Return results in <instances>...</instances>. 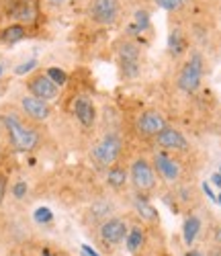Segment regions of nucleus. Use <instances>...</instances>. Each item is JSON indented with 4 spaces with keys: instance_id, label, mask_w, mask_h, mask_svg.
I'll use <instances>...</instances> for the list:
<instances>
[{
    "instance_id": "obj_1",
    "label": "nucleus",
    "mask_w": 221,
    "mask_h": 256,
    "mask_svg": "<svg viewBox=\"0 0 221 256\" xmlns=\"http://www.w3.org/2000/svg\"><path fill=\"white\" fill-rule=\"evenodd\" d=\"M2 123L8 132V140L14 150L18 152H29L39 144V134L35 127H31L23 117L14 111H8L2 115Z\"/></svg>"
},
{
    "instance_id": "obj_2",
    "label": "nucleus",
    "mask_w": 221,
    "mask_h": 256,
    "mask_svg": "<svg viewBox=\"0 0 221 256\" xmlns=\"http://www.w3.org/2000/svg\"><path fill=\"white\" fill-rule=\"evenodd\" d=\"M121 148H123V142L119 140V136L115 134H108L100 140V144L94 146L92 150V160L96 162V166H110L121 154Z\"/></svg>"
},
{
    "instance_id": "obj_3",
    "label": "nucleus",
    "mask_w": 221,
    "mask_h": 256,
    "mask_svg": "<svg viewBox=\"0 0 221 256\" xmlns=\"http://www.w3.org/2000/svg\"><path fill=\"white\" fill-rule=\"evenodd\" d=\"M201 78H203V58H201V54H192L178 76V88L190 94L198 88Z\"/></svg>"
},
{
    "instance_id": "obj_4",
    "label": "nucleus",
    "mask_w": 221,
    "mask_h": 256,
    "mask_svg": "<svg viewBox=\"0 0 221 256\" xmlns=\"http://www.w3.org/2000/svg\"><path fill=\"white\" fill-rule=\"evenodd\" d=\"M131 180H134V186L140 190V193H148L156 186V174H154V168L148 160L140 158L131 164Z\"/></svg>"
},
{
    "instance_id": "obj_5",
    "label": "nucleus",
    "mask_w": 221,
    "mask_h": 256,
    "mask_svg": "<svg viewBox=\"0 0 221 256\" xmlns=\"http://www.w3.org/2000/svg\"><path fill=\"white\" fill-rule=\"evenodd\" d=\"M27 86L31 90L33 96L37 98H43V100H54L58 98V84L48 76V74H43V72H37L33 74L29 80H27Z\"/></svg>"
},
{
    "instance_id": "obj_6",
    "label": "nucleus",
    "mask_w": 221,
    "mask_h": 256,
    "mask_svg": "<svg viewBox=\"0 0 221 256\" xmlns=\"http://www.w3.org/2000/svg\"><path fill=\"white\" fill-rule=\"evenodd\" d=\"M119 14V0H92L90 16L98 25H113Z\"/></svg>"
},
{
    "instance_id": "obj_7",
    "label": "nucleus",
    "mask_w": 221,
    "mask_h": 256,
    "mask_svg": "<svg viewBox=\"0 0 221 256\" xmlns=\"http://www.w3.org/2000/svg\"><path fill=\"white\" fill-rule=\"evenodd\" d=\"M127 224L119 218H110L100 226V240L106 246H117L127 238Z\"/></svg>"
},
{
    "instance_id": "obj_8",
    "label": "nucleus",
    "mask_w": 221,
    "mask_h": 256,
    "mask_svg": "<svg viewBox=\"0 0 221 256\" xmlns=\"http://www.w3.org/2000/svg\"><path fill=\"white\" fill-rule=\"evenodd\" d=\"M20 106H23V111L29 119L33 121H46L50 115H52V109H50V104L48 100H43V98H37L33 94H27L20 98Z\"/></svg>"
},
{
    "instance_id": "obj_9",
    "label": "nucleus",
    "mask_w": 221,
    "mask_h": 256,
    "mask_svg": "<svg viewBox=\"0 0 221 256\" xmlns=\"http://www.w3.org/2000/svg\"><path fill=\"white\" fill-rule=\"evenodd\" d=\"M166 127V121L160 113L156 111H146L140 119H138V132L146 138H156L162 130Z\"/></svg>"
},
{
    "instance_id": "obj_10",
    "label": "nucleus",
    "mask_w": 221,
    "mask_h": 256,
    "mask_svg": "<svg viewBox=\"0 0 221 256\" xmlns=\"http://www.w3.org/2000/svg\"><path fill=\"white\" fill-rule=\"evenodd\" d=\"M156 142L160 148H164V150H178V152L188 150V142L184 140V136L180 132H176L174 127H164V130L156 136Z\"/></svg>"
},
{
    "instance_id": "obj_11",
    "label": "nucleus",
    "mask_w": 221,
    "mask_h": 256,
    "mask_svg": "<svg viewBox=\"0 0 221 256\" xmlns=\"http://www.w3.org/2000/svg\"><path fill=\"white\" fill-rule=\"evenodd\" d=\"M74 115L84 127H90L96 119V109H94L92 100L88 96H78L74 100Z\"/></svg>"
},
{
    "instance_id": "obj_12",
    "label": "nucleus",
    "mask_w": 221,
    "mask_h": 256,
    "mask_svg": "<svg viewBox=\"0 0 221 256\" xmlns=\"http://www.w3.org/2000/svg\"><path fill=\"white\" fill-rule=\"evenodd\" d=\"M154 164H156V168H158V172L166 178V180H176L178 178V164H176L172 158H168L166 154H156L154 156Z\"/></svg>"
},
{
    "instance_id": "obj_13",
    "label": "nucleus",
    "mask_w": 221,
    "mask_h": 256,
    "mask_svg": "<svg viewBox=\"0 0 221 256\" xmlns=\"http://www.w3.org/2000/svg\"><path fill=\"white\" fill-rule=\"evenodd\" d=\"M25 37H27V27H25L23 23H14V25H8L6 29H2V31H0V41H2V44H8V46L16 44V41L25 39Z\"/></svg>"
},
{
    "instance_id": "obj_14",
    "label": "nucleus",
    "mask_w": 221,
    "mask_h": 256,
    "mask_svg": "<svg viewBox=\"0 0 221 256\" xmlns=\"http://www.w3.org/2000/svg\"><path fill=\"white\" fill-rule=\"evenodd\" d=\"M184 50H186V39H184V35H182L178 29H174V31L168 35V52H170L174 58H178V56L184 54Z\"/></svg>"
},
{
    "instance_id": "obj_15",
    "label": "nucleus",
    "mask_w": 221,
    "mask_h": 256,
    "mask_svg": "<svg viewBox=\"0 0 221 256\" xmlns=\"http://www.w3.org/2000/svg\"><path fill=\"white\" fill-rule=\"evenodd\" d=\"M148 29H150V12L148 10H138L134 23H131V27H129V35H138V33H144Z\"/></svg>"
},
{
    "instance_id": "obj_16",
    "label": "nucleus",
    "mask_w": 221,
    "mask_h": 256,
    "mask_svg": "<svg viewBox=\"0 0 221 256\" xmlns=\"http://www.w3.org/2000/svg\"><path fill=\"white\" fill-rule=\"evenodd\" d=\"M127 180V172H125V168L121 166H113V168H108V172H106V182L113 186V188H121Z\"/></svg>"
},
{
    "instance_id": "obj_17",
    "label": "nucleus",
    "mask_w": 221,
    "mask_h": 256,
    "mask_svg": "<svg viewBox=\"0 0 221 256\" xmlns=\"http://www.w3.org/2000/svg\"><path fill=\"white\" fill-rule=\"evenodd\" d=\"M127 250L129 252H138L142 246H144V232L140 228H131L127 232Z\"/></svg>"
},
{
    "instance_id": "obj_18",
    "label": "nucleus",
    "mask_w": 221,
    "mask_h": 256,
    "mask_svg": "<svg viewBox=\"0 0 221 256\" xmlns=\"http://www.w3.org/2000/svg\"><path fill=\"white\" fill-rule=\"evenodd\" d=\"M198 230H201V222H198V218L192 216V218H188V220L184 222V242H186L188 246L194 242Z\"/></svg>"
},
{
    "instance_id": "obj_19",
    "label": "nucleus",
    "mask_w": 221,
    "mask_h": 256,
    "mask_svg": "<svg viewBox=\"0 0 221 256\" xmlns=\"http://www.w3.org/2000/svg\"><path fill=\"white\" fill-rule=\"evenodd\" d=\"M136 209L140 211V216H144V218L150 220V222H156V220H158V211L154 209L146 199H142V195L136 199Z\"/></svg>"
},
{
    "instance_id": "obj_20",
    "label": "nucleus",
    "mask_w": 221,
    "mask_h": 256,
    "mask_svg": "<svg viewBox=\"0 0 221 256\" xmlns=\"http://www.w3.org/2000/svg\"><path fill=\"white\" fill-rule=\"evenodd\" d=\"M121 62H138L140 60V48L134 44H123L119 50Z\"/></svg>"
},
{
    "instance_id": "obj_21",
    "label": "nucleus",
    "mask_w": 221,
    "mask_h": 256,
    "mask_svg": "<svg viewBox=\"0 0 221 256\" xmlns=\"http://www.w3.org/2000/svg\"><path fill=\"white\" fill-rule=\"evenodd\" d=\"M110 203H106V201H98V203H94L92 207H90V216H92V220H98V218H108L110 216Z\"/></svg>"
},
{
    "instance_id": "obj_22",
    "label": "nucleus",
    "mask_w": 221,
    "mask_h": 256,
    "mask_svg": "<svg viewBox=\"0 0 221 256\" xmlns=\"http://www.w3.org/2000/svg\"><path fill=\"white\" fill-rule=\"evenodd\" d=\"M46 74H48V76L58 84V86H64V84L68 82V74H66L64 70H60V68H50Z\"/></svg>"
},
{
    "instance_id": "obj_23",
    "label": "nucleus",
    "mask_w": 221,
    "mask_h": 256,
    "mask_svg": "<svg viewBox=\"0 0 221 256\" xmlns=\"http://www.w3.org/2000/svg\"><path fill=\"white\" fill-rule=\"evenodd\" d=\"M156 2L164 10H178V8H182L188 2V0H156Z\"/></svg>"
},
{
    "instance_id": "obj_24",
    "label": "nucleus",
    "mask_w": 221,
    "mask_h": 256,
    "mask_svg": "<svg viewBox=\"0 0 221 256\" xmlns=\"http://www.w3.org/2000/svg\"><path fill=\"white\" fill-rule=\"evenodd\" d=\"M52 220H54L52 209H48V207H39V209L35 211V222H37V224H50Z\"/></svg>"
},
{
    "instance_id": "obj_25",
    "label": "nucleus",
    "mask_w": 221,
    "mask_h": 256,
    "mask_svg": "<svg viewBox=\"0 0 221 256\" xmlns=\"http://www.w3.org/2000/svg\"><path fill=\"white\" fill-rule=\"evenodd\" d=\"M121 66H123L125 76H129V78L138 76V72H140V62H121Z\"/></svg>"
},
{
    "instance_id": "obj_26",
    "label": "nucleus",
    "mask_w": 221,
    "mask_h": 256,
    "mask_svg": "<svg viewBox=\"0 0 221 256\" xmlns=\"http://www.w3.org/2000/svg\"><path fill=\"white\" fill-rule=\"evenodd\" d=\"M35 66H37V60H29V62H25V64H20V66H16V68H14V72H16L18 76H23V74L31 72Z\"/></svg>"
},
{
    "instance_id": "obj_27",
    "label": "nucleus",
    "mask_w": 221,
    "mask_h": 256,
    "mask_svg": "<svg viewBox=\"0 0 221 256\" xmlns=\"http://www.w3.org/2000/svg\"><path fill=\"white\" fill-rule=\"evenodd\" d=\"M12 195H14L16 199H23V197L27 195V182H25V180H18V182L12 186Z\"/></svg>"
},
{
    "instance_id": "obj_28",
    "label": "nucleus",
    "mask_w": 221,
    "mask_h": 256,
    "mask_svg": "<svg viewBox=\"0 0 221 256\" xmlns=\"http://www.w3.org/2000/svg\"><path fill=\"white\" fill-rule=\"evenodd\" d=\"M4 195H6V176L0 174V203L4 201Z\"/></svg>"
},
{
    "instance_id": "obj_29",
    "label": "nucleus",
    "mask_w": 221,
    "mask_h": 256,
    "mask_svg": "<svg viewBox=\"0 0 221 256\" xmlns=\"http://www.w3.org/2000/svg\"><path fill=\"white\" fill-rule=\"evenodd\" d=\"M203 190H205V193H207V197H209V199H213V201H217V197L213 195V190H211V186H209L207 182L203 184Z\"/></svg>"
},
{
    "instance_id": "obj_30",
    "label": "nucleus",
    "mask_w": 221,
    "mask_h": 256,
    "mask_svg": "<svg viewBox=\"0 0 221 256\" xmlns=\"http://www.w3.org/2000/svg\"><path fill=\"white\" fill-rule=\"evenodd\" d=\"M82 250H84V254H88V256H98L90 246H86V244H82Z\"/></svg>"
},
{
    "instance_id": "obj_31",
    "label": "nucleus",
    "mask_w": 221,
    "mask_h": 256,
    "mask_svg": "<svg viewBox=\"0 0 221 256\" xmlns=\"http://www.w3.org/2000/svg\"><path fill=\"white\" fill-rule=\"evenodd\" d=\"M211 180H213V184H217V186H221V172H215V174L211 176Z\"/></svg>"
},
{
    "instance_id": "obj_32",
    "label": "nucleus",
    "mask_w": 221,
    "mask_h": 256,
    "mask_svg": "<svg viewBox=\"0 0 221 256\" xmlns=\"http://www.w3.org/2000/svg\"><path fill=\"white\" fill-rule=\"evenodd\" d=\"M48 2H50V4H54V6H58V4H64L66 0H48Z\"/></svg>"
},
{
    "instance_id": "obj_33",
    "label": "nucleus",
    "mask_w": 221,
    "mask_h": 256,
    "mask_svg": "<svg viewBox=\"0 0 221 256\" xmlns=\"http://www.w3.org/2000/svg\"><path fill=\"white\" fill-rule=\"evenodd\" d=\"M186 256H203V254H201V252H196V250H190Z\"/></svg>"
},
{
    "instance_id": "obj_34",
    "label": "nucleus",
    "mask_w": 221,
    "mask_h": 256,
    "mask_svg": "<svg viewBox=\"0 0 221 256\" xmlns=\"http://www.w3.org/2000/svg\"><path fill=\"white\" fill-rule=\"evenodd\" d=\"M41 256H54V254H52V252H48V250H43V252H41Z\"/></svg>"
},
{
    "instance_id": "obj_35",
    "label": "nucleus",
    "mask_w": 221,
    "mask_h": 256,
    "mask_svg": "<svg viewBox=\"0 0 221 256\" xmlns=\"http://www.w3.org/2000/svg\"><path fill=\"white\" fill-rule=\"evenodd\" d=\"M217 240H219V242H221V230H219V232H217Z\"/></svg>"
},
{
    "instance_id": "obj_36",
    "label": "nucleus",
    "mask_w": 221,
    "mask_h": 256,
    "mask_svg": "<svg viewBox=\"0 0 221 256\" xmlns=\"http://www.w3.org/2000/svg\"><path fill=\"white\" fill-rule=\"evenodd\" d=\"M217 203H219V205H221V195H219V197H217Z\"/></svg>"
},
{
    "instance_id": "obj_37",
    "label": "nucleus",
    "mask_w": 221,
    "mask_h": 256,
    "mask_svg": "<svg viewBox=\"0 0 221 256\" xmlns=\"http://www.w3.org/2000/svg\"><path fill=\"white\" fill-rule=\"evenodd\" d=\"M0 74H2V66H0Z\"/></svg>"
},
{
    "instance_id": "obj_38",
    "label": "nucleus",
    "mask_w": 221,
    "mask_h": 256,
    "mask_svg": "<svg viewBox=\"0 0 221 256\" xmlns=\"http://www.w3.org/2000/svg\"><path fill=\"white\" fill-rule=\"evenodd\" d=\"M0 152H2V148H0Z\"/></svg>"
}]
</instances>
